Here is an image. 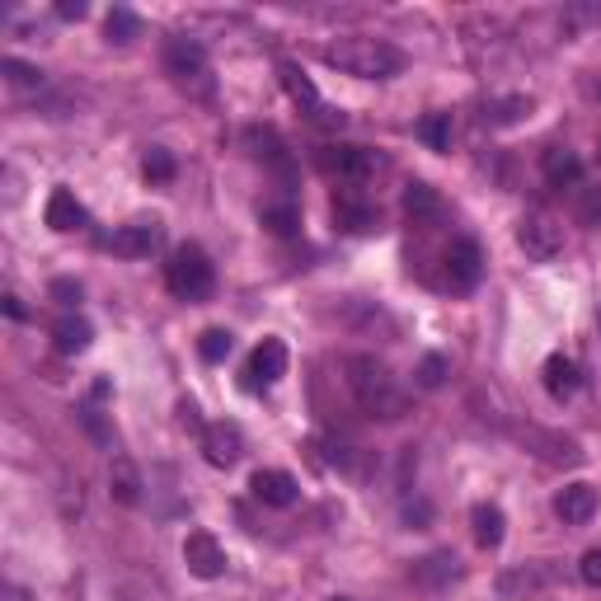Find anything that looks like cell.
Segmentation results:
<instances>
[{
    "label": "cell",
    "instance_id": "obj_1",
    "mask_svg": "<svg viewBox=\"0 0 601 601\" xmlns=\"http://www.w3.org/2000/svg\"><path fill=\"white\" fill-rule=\"evenodd\" d=\"M343 381H348L357 409H362L367 419L395 423V419H405V413H409V395L399 391L395 371L385 367L381 357H371V353H348V357H343Z\"/></svg>",
    "mask_w": 601,
    "mask_h": 601
},
{
    "label": "cell",
    "instance_id": "obj_2",
    "mask_svg": "<svg viewBox=\"0 0 601 601\" xmlns=\"http://www.w3.org/2000/svg\"><path fill=\"white\" fill-rule=\"evenodd\" d=\"M324 62L357 80H391L405 71V52L385 38H338L324 48Z\"/></svg>",
    "mask_w": 601,
    "mask_h": 601
},
{
    "label": "cell",
    "instance_id": "obj_3",
    "mask_svg": "<svg viewBox=\"0 0 601 601\" xmlns=\"http://www.w3.org/2000/svg\"><path fill=\"white\" fill-rule=\"evenodd\" d=\"M165 76L175 80L189 99H212V94H217V76H212L207 48L197 38H169L165 42Z\"/></svg>",
    "mask_w": 601,
    "mask_h": 601
},
{
    "label": "cell",
    "instance_id": "obj_4",
    "mask_svg": "<svg viewBox=\"0 0 601 601\" xmlns=\"http://www.w3.org/2000/svg\"><path fill=\"white\" fill-rule=\"evenodd\" d=\"M165 287L179 300H207L212 292H217V264L207 259V250L179 245L165 264Z\"/></svg>",
    "mask_w": 601,
    "mask_h": 601
},
{
    "label": "cell",
    "instance_id": "obj_5",
    "mask_svg": "<svg viewBox=\"0 0 601 601\" xmlns=\"http://www.w3.org/2000/svg\"><path fill=\"white\" fill-rule=\"evenodd\" d=\"M315 165H320V175L338 179V183H367L381 169V155L367 146H353V141H334V146L315 151Z\"/></svg>",
    "mask_w": 601,
    "mask_h": 601
},
{
    "label": "cell",
    "instance_id": "obj_6",
    "mask_svg": "<svg viewBox=\"0 0 601 601\" xmlns=\"http://www.w3.org/2000/svg\"><path fill=\"white\" fill-rule=\"evenodd\" d=\"M278 76H282V90L292 94V104H296L300 113H306L310 123H320V127H343V113L324 104V94L315 90V80H310L296 62H282V66H278Z\"/></svg>",
    "mask_w": 601,
    "mask_h": 601
},
{
    "label": "cell",
    "instance_id": "obj_7",
    "mask_svg": "<svg viewBox=\"0 0 601 601\" xmlns=\"http://www.w3.org/2000/svg\"><path fill=\"white\" fill-rule=\"evenodd\" d=\"M517 245L526 250V259L550 264L564 254V226L550 217V212H526L517 221Z\"/></svg>",
    "mask_w": 601,
    "mask_h": 601
},
{
    "label": "cell",
    "instance_id": "obj_8",
    "mask_svg": "<svg viewBox=\"0 0 601 601\" xmlns=\"http://www.w3.org/2000/svg\"><path fill=\"white\" fill-rule=\"evenodd\" d=\"M484 278V254L475 240H451L447 259H442V282H447L451 292H475Z\"/></svg>",
    "mask_w": 601,
    "mask_h": 601
},
{
    "label": "cell",
    "instance_id": "obj_9",
    "mask_svg": "<svg viewBox=\"0 0 601 601\" xmlns=\"http://www.w3.org/2000/svg\"><path fill=\"white\" fill-rule=\"evenodd\" d=\"M183 564H189L193 578H221L226 574V550L212 532H189L183 540Z\"/></svg>",
    "mask_w": 601,
    "mask_h": 601
},
{
    "label": "cell",
    "instance_id": "obj_10",
    "mask_svg": "<svg viewBox=\"0 0 601 601\" xmlns=\"http://www.w3.org/2000/svg\"><path fill=\"white\" fill-rule=\"evenodd\" d=\"M104 245L118 254V259H151L161 250V226L155 221H132V226H118Z\"/></svg>",
    "mask_w": 601,
    "mask_h": 601
},
{
    "label": "cell",
    "instance_id": "obj_11",
    "mask_svg": "<svg viewBox=\"0 0 601 601\" xmlns=\"http://www.w3.org/2000/svg\"><path fill=\"white\" fill-rule=\"evenodd\" d=\"M245 376H250V385L254 391H268V385H278L282 376H287V343L282 338H264L259 348L250 353V367H245Z\"/></svg>",
    "mask_w": 601,
    "mask_h": 601
},
{
    "label": "cell",
    "instance_id": "obj_12",
    "mask_svg": "<svg viewBox=\"0 0 601 601\" xmlns=\"http://www.w3.org/2000/svg\"><path fill=\"white\" fill-rule=\"evenodd\" d=\"M250 489L264 508H292L300 498V484H296V475H287V470H254Z\"/></svg>",
    "mask_w": 601,
    "mask_h": 601
},
{
    "label": "cell",
    "instance_id": "obj_13",
    "mask_svg": "<svg viewBox=\"0 0 601 601\" xmlns=\"http://www.w3.org/2000/svg\"><path fill=\"white\" fill-rule=\"evenodd\" d=\"M334 226L338 231H348V235H367V231H376L381 226V212L367 203V197H357V193H338L334 197Z\"/></svg>",
    "mask_w": 601,
    "mask_h": 601
},
{
    "label": "cell",
    "instance_id": "obj_14",
    "mask_svg": "<svg viewBox=\"0 0 601 601\" xmlns=\"http://www.w3.org/2000/svg\"><path fill=\"white\" fill-rule=\"evenodd\" d=\"M203 451H207V461L212 465H235L240 456H245V437H240V427L235 423H207L203 427Z\"/></svg>",
    "mask_w": 601,
    "mask_h": 601
},
{
    "label": "cell",
    "instance_id": "obj_15",
    "mask_svg": "<svg viewBox=\"0 0 601 601\" xmlns=\"http://www.w3.org/2000/svg\"><path fill=\"white\" fill-rule=\"evenodd\" d=\"M141 489H146V479H141V470L132 456H113L108 461V494L118 508H137L141 503Z\"/></svg>",
    "mask_w": 601,
    "mask_h": 601
},
{
    "label": "cell",
    "instance_id": "obj_16",
    "mask_svg": "<svg viewBox=\"0 0 601 601\" xmlns=\"http://www.w3.org/2000/svg\"><path fill=\"white\" fill-rule=\"evenodd\" d=\"M42 221L52 226V231H62V235H71V231H80L85 221H90V212H85V203L71 189H52V197H48V207H42Z\"/></svg>",
    "mask_w": 601,
    "mask_h": 601
},
{
    "label": "cell",
    "instance_id": "obj_17",
    "mask_svg": "<svg viewBox=\"0 0 601 601\" xmlns=\"http://www.w3.org/2000/svg\"><path fill=\"white\" fill-rule=\"evenodd\" d=\"M597 503H601V494L592 489V484H564V489L554 494V512H560V522H568V526L592 522Z\"/></svg>",
    "mask_w": 601,
    "mask_h": 601
},
{
    "label": "cell",
    "instance_id": "obj_18",
    "mask_svg": "<svg viewBox=\"0 0 601 601\" xmlns=\"http://www.w3.org/2000/svg\"><path fill=\"white\" fill-rule=\"evenodd\" d=\"M540 381H546V391H550V399H574L578 391H583V376H578V362L574 357H564V353H554V357H546V367H540Z\"/></svg>",
    "mask_w": 601,
    "mask_h": 601
},
{
    "label": "cell",
    "instance_id": "obj_19",
    "mask_svg": "<svg viewBox=\"0 0 601 601\" xmlns=\"http://www.w3.org/2000/svg\"><path fill=\"white\" fill-rule=\"evenodd\" d=\"M90 343H94V329H90V320H80V315H62V320L52 324V348L62 357H76L90 348Z\"/></svg>",
    "mask_w": 601,
    "mask_h": 601
},
{
    "label": "cell",
    "instance_id": "obj_20",
    "mask_svg": "<svg viewBox=\"0 0 601 601\" xmlns=\"http://www.w3.org/2000/svg\"><path fill=\"white\" fill-rule=\"evenodd\" d=\"M540 175H546L554 189H574V183L583 179V161L568 146H550L546 155H540Z\"/></svg>",
    "mask_w": 601,
    "mask_h": 601
},
{
    "label": "cell",
    "instance_id": "obj_21",
    "mask_svg": "<svg viewBox=\"0 0 601 601\" xmlns=\"http://www.w3.org/2000/svg\"><path fill=\"white\" fill-rule=\"evenodd\" d=\"M470 522H475V540L484 550H498L503 546V508L498 503H475V512H470Z\"/></svg>",
    "mask_w": 601,
    "mask_h": 601
},
{
    "label": "cell",
    "instance_id": "obj_22",
    "mask_svg": "<svg viewBox=\"0 0 601 601\" xmlns=\"http://www.w3.org/2000/svg\"><path fill=\"white\" fill-rule=\"evenodd\" d=\"M259 221H264V231L278 235V240L296 235V226H300V217H296L292 203H264V207H259Z\"/></svg>",
    "mask_w": 601,
    "mask_h": 601
},
{
    "label": "cell",
    "instance_id": "obj_23",
    "mask_svg": "<svg viewBox=\"0 0 601 601\" xmlns=\"http://www.w3.org/2000/svg\"><path fill=\"white\" fill-rule=\"evenodd\" d=\"M405 212L413 221H433V217H442V197L427 189V183H409V189H405Z\"/></svg>",
    "mask_w": 601,
    "mask_h": 601
},
{
    "label": "cell",
    "instance_id": "obj_24",
    "mask_svg": "<svg viewBox=\"0 0 601 601\" xmlns=\"http://www.w3.org/2000/svg\"><path fill=\"white\" fill-rule=\"evenodd\" d=\"M104 34H108V42H132V38H141V20L127 5H113L108 10V20H104Z\"/></svg>",
    "mask_w": 601,
    "mask_h": 601
},
{
    "label": "cell",
    "instance_id": "obj_25",
    "mask_svg": "<svg viewBox=\"0 0 601 601\" xmlns=\"http://www.w3.org/2000/svg\"><path fill=\"white\" fill-rule=\"evenodd\" d=\"M451 113H427V118L419 123V137L427 141V151H451Z\"/></svg>",
    "mask_w": 601,
    "mask_h": 601
},
{
    "label": "cell",
    "instance_id": "obj_26",
    "mask_svg": "<svg viewBox=\"0 0 601 601\" xmlns=\"http://www.w3.org/2000/svg\"><path fill=\"white\" fill-rule=\"evenodd\" d=\"M231 348H235L231 329H203V338H197V357H203V362H226Z\"/></svg>",
    "mask_w": 601,
    "mask_h": 601
},
{
    "label": "cell",
    "instance_id": "obj_27",
    "mask_svg": "<svg viewBox=\"0 0 601 601\" xmlns=\"http://www.w3.org/2000/svg\"><path fill=\"white\" fill-rule=\"evenodd\" d=\"M0 76H5L10 85H20V90H38L42 85V71L20 62V56H5V62H0Z\"/></svg>",
    "mask_w": 601,
    "mask_h": 601
},
{
    "label": "cell",
    "instance_id": "obj_28",
    "mask_svg": "<svg viewBox=\"0 0 601 601\" xmlns=\"http://www.w3.org/2000/svg\"><path fill=\"white\" fill-rule=\"evenodd\" d=\"M250 146H259V151H254V155H259V161L268 155V161H273V165H287V146H282V137L273 132V127H264V132H259V127H254V132H250Z\"/></svg>",
    "mask_w": 601,
    "mask_h": 601
},
{
    "label": "cell",
    "instance_id": "obj_29",
    "mask_svg": "<svg viewBox=\"0 0 601 601\" xmlns=\"http://www.w3.org/2000/svg\"><path fill=\"white\" fill-rule=\"evenodd\" d=\"M141 169H146V179H151V183H169L179 165H175V155H169L165 146H151V151H146V161H141Z\"/></svg>",
    "mask_w": 601,
    "mask_h": 601
},
{
    "label": "cell",
    "instance_id": "obj_30",
    "mask_svg": "<svg viewBox=\"0 0 601 601\" xmlns=\"http://www.w3.org/2000/svg\"><path fill=\"white\" fill-rule=\"evenodd\" d=\"M447 376H451V362L442 353H427L423 362H419V385H423V391H437Z\"/></svg>",
    "mask_w": 601,
    "mask_h": 601
},
{
    "label": "cell",
    "instance_id": "obj_31",
    "mask_svg": "<svg viewBox=\"0 0 601 601\" xmlns=\"http://www.w3.org/2000/svg\"><path fill=\"white\" fill-rule=\"evenodd\" d=\"M522 113H532V99H498V104L484 108V123H517Z\"/></svg>",
    "mask_w": 601,
    "mask_h": 601
},
{
    "label": "cell",
    "instance_id": "obj_32",
    "mask_svg": "<svg viewBox=\"0 0 601 601\" xmlns=\"http://www.w3.org/2000/svg\"><path fill=\"white\" fill-rule=\"evenodd\" d=\"M574 217L583 226H601V189H574Z\"/></svg>",
    "mask_w": 601,
    "mask_h": 601
},
{
    "label": "cell",
    "instance_id": "obj_33",
    "mask_svg": "<svg viewBox=\"0 0 601 601\" xmlns=\"http://www.w3.org/2000/svg\"><path fill=\"white\" fill-rule=\"evenodd\" d=\"M76 419H80V427H85V433H90V437L99 442V447H113V427L104 423V413H99L94 405H85V409L76 413Z\"/></svg>",
    "mask_w": 601,
    "mask_h": 601
},
{
    "label": "cell",
    "instance_id": "obj_34",
    "mask_svg": "<svg viewBox=\"0 0 601 601\" xmlns=\"http://www.w3.org/2000/svg\"><path fill=\"white\" fill-rule=\"evenodd\" d=\"M419 578H423V583L456 578V560H451V554H433V560H423V564H419Z\"/></svg>",
    "mask_w": 601,
    "mask_h": 601
},
{
    "label": "cell",
    "instance_id": "obj_35",
    "mask_svg": "<svg viewBox=\"0 0 601 601\" xmlns=\"http://www.w3.org/2000/svg\"><path fill=\"white\" fill-rule=\"evenodd\" d=\"M578 578L588 583V588H601V550H588L578 564Z\"/></svg>",
    "mask_w": 601,
    "mask_h": 601
},
{
    "label": "cell",
    "instance_id": "obj_36",
    "mask_svg": "<svg viewBox=\"0 0 601 601\" xmlns=\"http://www.w3.org/2000/svg\"><path fill=\"white\" fill-rule=\"evenodd\" d=\"M52 296L62 300V306H71V300H80V287H76L71 278H56V282H52Z\"/></svg>",
    "mask_w": 601,
    "mask_h": 601
},
{
    "label": "cell",
    "instance_id": "obj_37",
    "mask_svg": "<svg viewBox=\"0 0 601 601\" xmlns=\"http://www.w3.org/2000/svg\"><path fill=\"white\" fill-rule=\"evenodd\" d=\"M85 0H62V5H56V14H62V20H85Z\"/></svg>",
    "mask_w": 601,
    "mask_h": 601
},
{
    "label": "cell",
    "instance_id": "obj_38",
    "mask_svg": "<svg viewBox=\"0 0 601 601\" xmlns=\"http://www.w3.org/2000/svg\"><path fill=\"white\" fill-rule=\"evenodd\" d=\"M5 315H10V320H24V315H28L24 300H20V296H5Z\"/></svg>",
    "mask_w": 601,
    "mask_h": 601
},
{
    "label": "cell",
    "instance_id": "obj_39",
    "mask_svg": "<svg viewBox=\"0 0 601 601\" xmlns=\"http://www.w3.org/2000/svg\"><path fill=\"white\" fill-rule=\"evenodd\" d=\"M334 601H348V597H334Z\"/></svg>",
    "mask_w": 601,
    "mask_h": 601
},
{
    "label": "cell",
    "instance_id": "obj_40",
    "mask_svg": "<svg viewBox=\"0 0 601 601\" xmlns=\"http://www.w3.org/2000/svg\"><path fill=\"white\" fill-rule=\"evenodd\" d=\"M597 324H601V310H597Z\"/></svg>",
    "mask_w": 601,
    "mask_h": 601
},
{
    "label": "cell",
    "instance_id": "obj_41",
    "mask_svg": "<svg viewBox=\"0 0 601 601\" xmlns=\"http://www.w3.org/2000/svg\"><path fill=\"white\" fill-rule=\"evenodd\" d=\"M597 90H601V85H597Z\"/></svg>",
    "mask_w": 601,
    "mask_h": 601
}]
</instances>
